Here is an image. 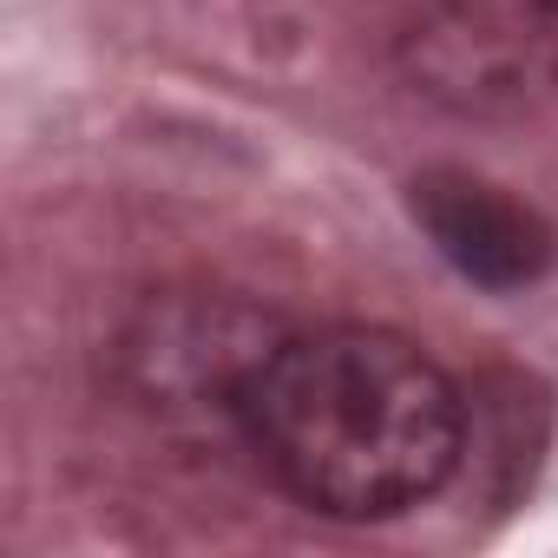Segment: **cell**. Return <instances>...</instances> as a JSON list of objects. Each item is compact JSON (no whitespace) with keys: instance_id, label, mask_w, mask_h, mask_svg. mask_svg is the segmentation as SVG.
<instances>
[{"instance_id":"1","label":"cell","mask_w":558,"mask_h":558,"mask_svg":"<svg viewBox=\"0 0 558 558\" xmlns=\"http://www.w3.org/2000/svg\"><path fill=\"white\" fill-rule=\"evenodd\" d=\"M236 408L269 473L336 519H388L427 499L466 440L453 381L388 329H323L269 349Z\"/></svg>"},{"instance_id":"2","label":"cell","mask_w":558,"mask_h":558,"mask_svg":"<svg viewBox=\"0 0 558 558\" xmlns=\"http://www.w3.org/2000/svg\"><path fill=\"white\" fill-rule=\"evenodd\" d=\"M408 66L460 112H512L558 86V40L506 0H447L408 34Z\"/></svg>"},{"instance_id":"3","label":"cell","mask_w":558,"mask_h":558,"mask_svg":"<svg viewBox=\"0 0 558 558\" xmlns=\"http://www.w3.org/2000/svg\"><path fill=\"white\" fill-rule=\"evenodd\" d=\"M408 204L427 243L480 290H525L551 263V223L532 204H519L512 191H499L493 178L440 165L414 178Z\"/></svg>"},{"instance_id":"4","label":"cell","mask_w":558,"mask_h":558,"mask_svg":"<svg viewBox=\"0 0 558 558\" xmlns=\"http://www.w3.org/2000/svg\"><path fill=\"white\" fill-rule=\"evenodd\" d=\"M538 8H551V14H558V0H538Z\"/></svg>"}]
</instances>
